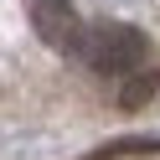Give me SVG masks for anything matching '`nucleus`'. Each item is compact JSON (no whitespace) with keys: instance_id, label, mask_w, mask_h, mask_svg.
I'll return each instance as SVG.
<instances>
[{"instance_id":"1","label":"nucleus","mask_w":160,"mask_h":160,"mask_svg":"<svg viewBox=\"0 0 160 160\" xmlns=\"http://www.w3.org/2000/svg\"><path fill=\"white\" fill-rule=\"evenodd\" d=\"M83 62L93 67L103 83H114V98H119L124 108L145 103V98L160 88L155 47H150V36L139 31V26H124V21H98V26H88Z\"/></svg>"},{"instance_id":"2","label":"nucleus","mask_w":160,"mask_h":160,"mask_svg":"<svg viewBox=\"0 0 160 160\" xmlns=\"http://www.w3.org/2000/svg\"><path fill=\"white\" fill-rule=\"evenodd\" d=\"M26 16H31V31L42 36L52 52L83 57V47H88V26H83V16L72 11V0H26Z\"/></svg>"}]
</instances>
